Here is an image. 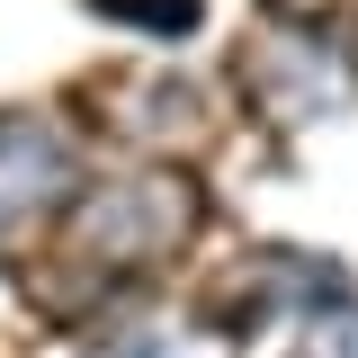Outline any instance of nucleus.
I'll return each instance as SVG.
<instances>
[{"instance_id":"nucleus-1","label":"nucleus","mask_w":358,"mask_h":358,"mask_svg":"<svg viewBox=\"0 0 358 358\" xmlns=\"http://www.w3.org/2000/svg\"><path fill=\"white\" fill-rule=\"evenodd\" d=\"M296 358H358V313H313Z\"/></svg>"},{"instance_id":"nucleus-2","label":"nucleus","mask_w":358,"mask_h":358,"mask_svg":"<svg viewBox=\"0 0 358 358\" xmlns=\"http://www.w3.org/2000/svg\"><path fill=\"white\" fill-rule=\"evenodd\" d=\"M90 358H171L162 341H117V350H90Z\"/></svg>"}]
</instances>
